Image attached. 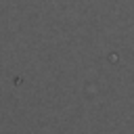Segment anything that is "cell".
<instances>
[]
</instances>
